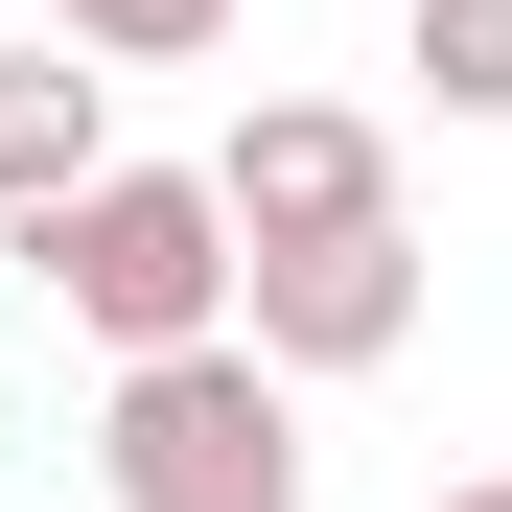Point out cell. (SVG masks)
<instances>
[{"mask_svg": "<svg viewBox=\"0 0 512 512\" xmlns=\"http://www.w3.org/2000/svg\"><path fill=\"white\" fill-rule=\"evenodd\" d=\"M24 280L94 326V350H187V326H233V303H256L233 163H94L70 210H24Z\"/></svg>", "mask_w": 512, "mask_h": 512, "instance_id": "6da1fadb", "label": "cell"}, {"mask_svg": "<svg viewBox=\"0 0 512 512\" xmlns=\"http://www.w3.org/2000/svg\"><path fill=\"white\" fill-rule=\"evenodd\" d=\"M94 489H117V512H303V373L256 350V326L117 350V396H94Z\"/></svg>", "mask_w": 512, "mask_h": 512, "instance_id": "7a4b0ae2", "label": "cell"}, {"mask_svg": "<svg viewBox=\"0 0 512 512\" xmlns=\"http://www.w3.org/2000/svg\"><path fill=\"white\" fill-rule=\"evenodd\" d=\"M233 326H256L303 396H326V373H396V350H419V233H396V210H350V233H256V303H233Z\"/></svg>", "mask_w": 512, "mask_h": 512, "instance_id": "3957f363", "label": "cell"}, {"mask_svg": "<svg viewBox=\"0 0 512 512\" xmlns=\"http://www.w3.org/2000/svg\"><path fill=\"white\" fill-rule=\"evenodd\" d=\"M210 163H233V233H350V210H396V140H373L350 94H256Z\"/></svg>", "mask_w": 512, "mask_h": 512, "instance_id": "277c9868", "label": "cell"}, {"mask_svg": "<svg viewBox=\"0 0 512 512\" xmlns=\"http://www.w3.org/2000/svg\"><path fill=\"white\" fill-rule=\"evenodd\" d=\"M94 163H117V47H0V210H70V187H94Z\"/></svg>", "mask_w": 512, "mask_h": 512, "instance_id": "5b68a950", "label": "cell"}, {"mask_svg": "<svg viewBox=\"0 0 512 512\" xmlns=\"http://www.w3.org/2000/svg\"><path fill=\"white\" fill-rule=\"evenodd\" d=\"M419 94H443V117H512V0H419Z\"/></svg>", "mask_w": 512, "mask_h": 512, "instance_id": "8992f818", "label": "cell"}, {"mask_svg": "<svg viewBox=\"0 0 512 512\" xmlns=\"http://www.w3.org/2000/svg\"><path fill=\"white\" fill-rule=\"evenodd\" d=\"M70 47H117V70H210L233 47V0H47Z\"/></svg>", "mask_w": 512, "mask_h": 512, "instance_id": "52a82bcc", "label": "cell"}, {"mask_svg": "<svg viewBox=\"0 0 512 512\" xmlns=\"http://www.w3.org/2000/svg\"><path fill=\"white\" fill-rule=\"evenodd\" d=\"M443 512H512V489H443Z\"/></svg>", "mask_w": 512, "mask_h": 512, "instance_id": "ba28073f", "label": "cell"}]
</instances>
